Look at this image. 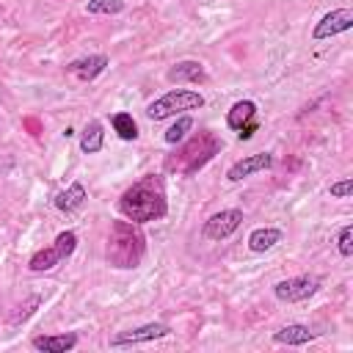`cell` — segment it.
<instances>
[{"mask_svg":"<svg viewBox=\"0 0 353 353\" xmlns=\"http://www.w3.org/2000/svg\"><path fill=\"white\" fill-rule=\"evenodd\" d=\"M119 212L132 221V223H149L160 221L168 212V199H165V185L157 174H146L138 182H132L121 199H119Z\"/></svg>","mask_w":353,"mask_h":353,"instance_id":"cell-1","label":"cell"},{"mask_svg":"<svg viewBox=\"0 0 353 353\" xmlns=\"http://www.w3.org/2000/svg\"><path fill=\"white\" fill-rule=\"evenodd\" d=\"M146 251V237L141 234L138 223L132 221H113L110 237H108V262L113 268H138Z\"/></svg>","mask_w":353,"mask_h":353,"instance_id":"cell-2","label":"cell"},{"mask_svg":"<svg viewBox=\"0 0 353 353\" xmlns=\"http://www.w3.org/2000/svg\"><path fill=\"white\" fill-rule=\"evenodd\" d=\"M204 108V97L193 88H171L165 91L163 97H157L154 102L146 105V116L152 121H163L168 116H176V113H185V110H199Z\"/></svg>","mask_w":353,"mask_h":353,"instance_id":"cell-3","label":"cell"},{"mask_svg":"<svg viewBox=\"0 0 353 353\" xmlns=\"http://www.w3.org/2000/svg\"><path fill=\"white\" fill-rule=\"evenodd\" d=\"M317 290H320V279L317 276H292V279H281V281L273 284V295L281 303L309 301Z\"/></svg>","mask_w":353,"mask_h":353,"instance_id":"cell-4","label":"cell"},{"mask_svg":"<svg viewBox=\"0 0 353 353\" xmlns=\"http://www.w3.org/2000/svg\"><path fill=\"white\" fill-rule=\"evenodd\" d=\"M243 223V210L232 207V210H221V212H212L207 221H204V229L201 234L207 240H226L232 237Z\"/></svg>","mask_w":353,"mask_h":353,"instance_id":"cell-5","label":"cell"},{"mask_svg":"<svg viewBox=\"0 0 353 353\" xmlns=\"http://www.w3.org/2000/svg\"><path fill=\"white\" fill-rule=\"evenodd\" d=\"M168 334H171V328L165 323H143L138 328H127V331H119L116 336H110V347H132V345L163 339Z\"/></svg>","mask_w":353,"mask_h":353,"instance_id":"cell-6","label":"cell"},{"mask_svg":"<svg viewBox=\"0 0 353 353\" xmlns=\"http://www.w3.org/2000/svg\"><path fill=\"white\" fill-rule=\"evenodd\" d=\"M350 28H353V11H350V8H334V11H328V14L314 25L312 39H314V41H323V39L347 33Z\"/></svg>","mask_w":353,"mask_h":353,"instance_id":"cell-7","label":"cell"},{"mask_svg":"<svg viewBox=\"0 0 353 353\" xmlns=\"http://www.w3.org/2000/svg\"><path fill=\"white\" fill-rule=\"evenodd\" d=\"M270 165H273V154H270V152H256V154H248V157L232 163L229 171H226V179H229V182H243V179H248L251 174L268 171Z\"/></svg>","mask_w":353,"mask_h":353,"instance_id":"cell-8","label":"cell"},{"mask_svg":"<svg viewBox=\"0 0 353 353\" xmlns=\"http://www.w3.org/2000/svg\"><path fill=\"white\" fill-rule=\"evenodd\" d=\"M77 331H66V334H41V336H33L30 345L33 350H41V353H69L77 347Z\"/></svg>","mask_w":353,"mask_h":353,"instance_id":"cell-9","label":"cell"},{"mask_svg":"<svg viewBox=\"0 0 353 353\" xmlns=\"http://www.w3.org/2000/svg\"><path fill=\"white\" fill-rule=\"evenodd\" d=\"M110 66V58L108 55H83V58H74L66 63V72L80 77V80H94L99 77L105 69Z\"/></svg>","mask_w":353,"mask_h":353,"instance_id":"cell-10","label":"cell"},{"mask_svg":"<svg viewBox=\"0 0 353 353\" xmlns=\"http://www.w3.org/2000/svg\"><path fill=\"white\" fill-rule=\"evenodd\" d=\"M165 80L168 83H176V85H182V83H204L207 80V69H204V63L201 61H176L168 72H165Z\"/></svg>","mask_w":353,"mask_h":353,"instance_id":"cell-11","label":"cell"},{"mask_svg":"<svg viewBox=\"0 0 353 353\" xmlns=\"http://www.w3.org/2000/svg\"><path fill=\"white\" fill-rule=\"evenodd\" d=\"M317 334L309 328V325H303V323H290V325H284V328H279L276 334H273V342L276 345H287V347H301V345H306V342H312Z\"/></svg>","mask_w":353,"mask_h":353,"instance_id":"cell-12","label":"cell"},{"mask_svg":"<svg viewBox=\"0 0 353 353\" xmlns=\"http://www.w3.org/2000/svg\"><path fill=\"white\" fill-rule=\"evenodd\" d=\"M85 199H88V193H85V188L80 185V182H72L66 190H61V193H55V199H52V204H55V210H61V212H77L83 204H85Z\"/></svg>","mask_w":353,"mask_h":353,"instance_id":"cell-13","label":"cell"},{"mask_svg":"<svg viewBox=\"0 0 353 353\" xmlns=\"http://www.w3.org/2000/svg\"><path fill=\"white\" fill-rule=\"evenodd\" d=\"M281 240H284V232L281 229H276V226H259V229H254L248 234V248L254 254H265V251L276 248Z\"/></svg>","mask_w":353,"mask_h":353,"instance_id":"cell-14","label":"cell"},{"mask_svg":"<svg viewBox=\"0 0 353 353\" xmlns=\"http://www.w3.org/2000/svg\"><path fill=\"white\" fill-rule=\"evenodd\" d=\"M102 143H105V127H102V121L91 119L80 132V152L83 154H97L102 149Z\"/></svg>","mask_w":353,"mask_h":353,"instance_id":"cell-15","label":"cell"},{"mask_svg":"<svg viewBox=\"0 0 353 353\" xmlns=\"http://www.w3.org/2000/svg\"><path fill=\"white\" fill-rule=\"evenodd\" d=\"M251 119H256V102H254V99H240V102H234L232 110L226 113L229 130H240V127L248 124Z\"/></svg>","mask_w":353,"mask_h":353,"instance_id":"cell-16","label":"cell"},{"mask_svg":"<svg viewBox=\"0 0 353 353\" xmlns=\"http://www.w3.org/2000/svg\"><path fill=\"white\" fill-rule=\"evenodd\" d=\"M63 259L58 256V251L50 245V248H41V251H36L33 256H30V262H28V268L33 270V273H47V270H52L55 265H61Z\"/></svg>","mask_w":353,"mask_h":353,"instance_id":"cell-17","label":"cell"},{"mask_svg":"<svg viewBox=\"0 0 353 353\" xmlns=\"http://www.w3.org/2000/svg\"><path fill=\"white\" fill-rule=\"evenodd\" d=\"M110 124H113V130L119 132V138L121 141H135L138 138V124H135V119H132V113H113L110 116Z\"/></svg>","mask_w":353,"mask_h":353,"instance_id":"cell-18","label":"cell"},{"mask_svg":"<svg viewBox=\"0 0 353 353\" xmlns=\"http://www.w3.org/2000/svg\"><path fill=\"white\" fill-rule=\"evenodd\" d=\"M193 130V119L190 116H185V113H179V119L165 130V143H182L185 141V135Z\"/></svg>","mask_w":353,"mask_h":353,"instance_id":"cell-19","label":"cell"},{"mask_svg":"<svg viewBox=\"0 0 353 353\" xmlns=\"http://www.w3.org/2000/svg\"><path fill=\"white\" fill-rule=\"evenodd\" d=\"M85 11L94 14V17H113V14H121L124 11V0H88L85 3Z\"/></svg>","mask_w":353,"mask_h":353,"instance_id":"cell-20","label":"cell"},{"mask_svg":"<svg viewBox=\"0 0 353 353\" xmlns=\"http://www.w3.org/2000/svg\"><path fill=\"white\" fill-rule=\"evenodd\" d=\"M52 248L58 251V256H61V259H69V256L74 254V248H77V234H74L72 229H66V232H61V234L55 237V243H52Z\"/></svg>","mask_w":353,"mask_h":353,"instance_id":"cell-21","label":"cell"},{"mask_svg":"<svg viewBox=\"0 0 353 353\" xmlns=\"http://www.w3.org/2000/svg\"><path fill=\"white\" fill-rule=\"evenodd\" d=\"M336 248H339V256H353V226H342L339 229V237H336Z\"/></svg>","mask_w":353,"mask_h":353,"instance_id":"cell-22","label":"cell"},{"mask_svg":"<svg viewBox=\"0 0 353 353\" xmlns=\"http://www.w3.org/2000/svg\"><path fill=\"white\" fill-rule=\"evenodd\" d=\"M350 193H353V179L350 176H345L339 182H331V196L334 199H347Z\"/></svg>","mask_w":353,"mask_h":353,"instance_id":"cell-23","label":"cell"},{"mask_svg":"<svg viewBox=\"0 0 353 353\" xmlns=\"http://www.w3.org/2000/svg\"><path fill=\"white\" fill-rule=\"evenodd\" d=\"M39 303H41V298H39V295H33V298H30V301H28L25 306H19V312L14 314V323H22V320H28V317L33 314V309H36Z\"/></svg>","mask_w":353,"mask_h":353,"instance_id":"cell-24","label":"cell"},{"mask_svg":"<svg viewBox=\"0 0 353 353\" xmlns=\"http://www.w3.org/2000/svg\"><path fill=\"white\" fill-rule=\"evenodd\" d=\"M256 127H259V124H256V119H251L248 124H243V127L237 130V138H240V141H248V138L256 132Z\"/></svg>","mask_w":353,"mask_h":353,"instance_id":"cell-25","label":"cell"}]
</instances>
